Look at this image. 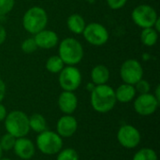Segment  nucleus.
<instances>
[{
	"instance_id": "obj_1",
	"label": "nucleus",
	"mask_w": 160,
	"mask_h": 160,
	"mask_svg": "<svg viewBox=\"0 0 160 160\" xmlns=\"http://www.w3.org/2000/svg\"><path fill=\"white\" fill-rule=\"evenodd\" d=\"M90 101L96 112L100 113L108 112L114 108L117 102L114 89L107 83L96 85L91 91Z\"/></svg>"
},
{
	"instance_id": "obj_2",
	"label": "nucleus",
	"mask_w": 160,
	"mask_h": 160,
	"mask_svg": "<svg viewBox=\"0 0 160 160\" xmlns=\"http://www.w3.org/2000/svg\"><path fill=\"white\" fill-rule=\"evenodd\" d=\"M83 47L79 40L73 38H64L58 47V55L67 66H75L83 58Z\"/></svg>"
},
{
	"instance_id": "obj_3",
	"label": "nucleus",
	"mask_w": 160,
	"mask_h": 160,
	"mask_svg": "<svg viewBox=\"0 0 160 160\" xmlns=\"http://www.w3.org/2000/svg\"><path fill=\"white\" fill-rule=\"evenodd\" d=\"M48 23V14L46 10L38 6L28 8L22 17V26L25 31L36 35L45 29Z\"/></svg>"
},
{
	"instance_id": "obj_4",
	"label": "nucleus",
	"mask_w": 160,
	"mask_h": 160,
	"mask_svg": "<svg viewBox=\"0 0 160 160\" xmlns=\"http://www.w3.org/2000/svg\"><path fill=\"white\" fill-rule=\"evenodd\" d=\"M5 128L8 133L17 138L25 137L29 130L28 116L21 111H13L5 118Z\"/></svg>"
},
{
	"instance_id": "obj_5",
	"label": "nucleus",
	"mask_w": 160,
	"mask_h": 160,
	"mask_svg": "<svg viewBox=\"0 0 160 160\" xmlns=\"http://www.w3.org/2000/svg\"><path fill=\"white\" fill-rule=\"evenodd\" d=\"M37 146L42 154L52 156L62 150L63 140L57 133L46 129L37 137Z\"/></svg>"
},
{
	"instance_id": "obj_6",
	"label": "nucleus",
	"mask_w": 160,
	"mask_h": 160,
	"mask_svg": "<svg viewBox=\"0 0 160 160\" xmlns=\"http://www.w3.org/2000/svg\"><path fill=\"white\" fill-rule=\"evenodd\" d=\"M131 18L134 23L140 27H153L157 20L159 18L157 10L150 5L142 4L137 6L131 13Z\"/></svg>"
},
{
	"instance_id": "obj_7",
	"label": "nucleus",
	"mask_w": 160,
	"mask_h": 160,
	"mask_svg": "<svg viewBox=\"0 0 160 160\" xmlns=\"http://www.w3.org/2000/svg\"><path fill=\"white\" fill-rule=\"evenodd\" d=\"M59 84L64 91L74 92L82 83V73L75 66H67L59 72Z\"/></svg>"
},
{
	"instance_id": "obj_8",
	"label": "nucleus",
	"mask_w": 160,
	"mask_h": 160,
	"mask_svg": "<svg viewBox=\"0 0 160 160\" xmlns=\"http://www.w3.org/2000/svg\"><path fill=\"white\" fill-rule=\"evenodd\" d=\"M120 77L125 83L135 85L143 77L142 66L136 59H128L120 68Z\"/></svg>"
},
{
	"instance_id": "obj_9",
	"label": "nucleus",
	"mask_w": 160,
	"mask_h": 160,
	"mask_svg": "<svg viewBox=\"0 0 160 160\" xmlns=\"http://www.w3.org/2000/svg\"><path fill=\"white\" fill-rule=\"evenodd\" d=\"M85 40L94 46H102L109 39V32L106 27L98 22H91L86 24L83 32Z\"/></svg>"
},
{
	"instance_id": "obj_10",
	"label": "nucleus",
	"mask_w": 160,
	"mask_h": 160,
	"mask_svg": "<svg viewBox=\"0 0 160 160\" xmlns=\"http://www.w3.org/2000/svg\"><path fill=\"white\" fill-rule=\"evenodd\" d=\"M117 140L123 147L133 149L141 142V134L135 127L125 125L119 128L117 132Z\"/></svg>"
},
{
	"instance_id": "obj_11",
	"label": "nucleus",
	"mask_w": 160,
	"mask_h": 160,
	"mask_svg": "<svg viewBox=\"0 0 160 160\" xmlns=\"http://www.w3.org/2000/svg\"><path fill=\"white\" fill-rule=\"evenodd\" d=\"M158 106L159 101L150 93L140 95L134 101V110L142 116L153 114L158 110Z\"/></svg>"
},
{
	"instance_id": "obj_12",
	"label": "nucleus",
	"mask_w": 160,
	"mask_h": 160,
	"mask_svg": "<svg viewBox=\"0 0 160 160\" xmlns=\"http://www.w3.org/2000/svg\"><path fill=\"white\" fill-rule=\"evenodd\" d=\"M78 128L77 120L71 116V114H66L62 116L56 125L57 134L61 138H69L74 135Z\"/></svg>"
},
{
	"instance_id": "obj_13",
	"label": "nucleus",
	"mask_w": 160,
	"mask_h": 160,
	"mask_svg": "<svg viewBox=\"0 0 160 160\" xmlns=\"http://www.w3.org/2000/svg\"><path fill=\"white\" fill-rule=\"evenodd\" d=\"M34 38L38 45V48H41L45 50L54 48L58 44V40H59L58 35L54 31L46 28L34 35Z\"/></svg>"
},
{
	"instance_id": "obj_14",
	"label": "nucleus",
	"mask_w": 160,
	"mask_h": 160,
	"mask_svg": "<svg viewBox=\"0 0 160 160\" xmlns=\"http://www.w3.org/2000/svg\"><path fill=\"white\" fill-rule=\"evenodd\" d=\"M58 106L65 114H72L78 106V98L73 92L63 91L58 98Z\"/></svg>"
},
{
	"instance_id": "obj_15",
	"label": "nucleus",
	"mask_w": 160,
	"mask_h": 160,
	"mask_svg": "<svg viewBox=\"0 0 160 160\" xmlns=\"http://www.w3.org/2000/svg\"><path fill=\"white\" fill-rule=\"evenodd\" d=\"M13 150L16 156L22 159H30L35 155L34 143L25 137L16 139Z\"/></svg>"
},
{
	"instance_id": "obj_16",
	"label": "nucleus",
	"mask_w": 160,
	"mask_h": 160,
	"mask_svg": "<svg viewBox=\"0 0 160 160\" xmlns=\"http://www.w3.org/2000/svg\"><path fill=\"white\" fill-rule=\"evenodd\" d=\"M115 92V98L116 100L121 103H128L136 96V90L134 85L128 84V83H123L114 91Z\"/></svg>"
},
{
	"instance_id": "obj_17",
	"label": "nucleus",
	"mask_w": 160,
	"mask_h": 160,
	"mask_svg": "<svg viewBox=\"0 0 160 160\" xmlns=\"http://www.w3.org/2000/svg\"><path fill=\"white\" fill-rule=\"evenodd\" d=\"M92 82L95 85L106 84L110 79V70L104 65H97L91 71Z\"/></svg>"
},
{
	"instance_id": "obj_18",
	"label": "nucleus",
	"mask_w": 160,
	"mask_h": 160,
	"mask_svg": "<svg viewBox=\"0 0 160 160\" xmlns=\"http://www.w3.org/2000/svg\"><path fill=\"white\" fill-rule=\"evenodd\" d=\"M67 25L70 32L76 35H80V34H82L86 26V22H85L84 18L81 14L73 13L68 18Z\"/></svg>"
},
{
	"instance_id": "obj_19",
	"label": "nucleus",
	"mask_w": 160,
	"mask_h": 160,
	"mask_svg": "<svg viewBox=\"0 0 160 160\" xmlns=\"http://www.w3.org/2000/svg\"><path fill=\"white\" fill-rule=\"evenodd\" d=\"M28 119H29V128L33 131L39 134L46 130L47 122L43 115L39 113H34L30 117H28Z\"/></svg>"
},
{
	"instance_id": "obj_20",
	"label": "nucleus",
	"mask_w": 160,
	"mask_h": 160,
	"mask_svg": "<svg viewBox=\"0 0 160 160\" xmlns=\"http://www.w3.org/2000/svg\"><path fill=\"white\" fill-rule=\"evenodd\" d=\"M158 39V32L153 27L143 28L141 33V40L143 45L147 47H152L156 45Z\"/></svg>"
},
{
	"instance_id": "obj_21",
	"label": "nucleus",
	"mask_w": 160,
	"mask_h": 160,
	"mask_svg": "<svg viewBox=\"0 0 160 160\" xmlns=\"http://www.w3.org/2000/svg\"><path fill=\"white\" fill-rule=\"evenodd\" d=\"M65 67L64 62L62 61V59L59 57V55H52L51 57H49L46 61L45 64V68L46 69L53 74L59 73Z\"/></svg>"
},
{
	"instance_id": "obj_22",
	"label": "nucleus",
	"mask_w": 160,
	"mask_h": 160,
	"mask_svg": "<svg viewBox=\"0 0 160 160\" xmlns=\"http://www.w3.org/2000/svg\"><path fill=\"white\" fill-rule=\"evenodd\" d=\"M132 160H158V155L151 148H142L134 155Z\"/></svg>"
},
{
	"instance_id": "obj_23",
	"label": "nucleus",
	"mask_w": 160,
	"mask_h": 160,
	"mask_svg": "<svg viewBox=\"0 0 160 160\" xmlns=\"http://www.w3.org/2000/svg\"><path fill=\"white\" fill-rule=\"evenodd\" d=\"M15 142H16V138L9 133H7L1 137L0 146H1L3 151H9L11 149H13Z\"/></svg>"
},
{
	"instance_id": "obj_24",
	"label": "nucleus",
	"mask_w": 160,
	"mask_h": 160,
	"mask_svg": "<svg viewBox=\"0 0 160 160\" xmlns=\"http://www.w3.org/2000/svg\"><path fill=\"white\" fill-rule=\"evenodd\" d=\"M21 49L26 54H31V53L35 52L38 50V45H37V43L35 41V38H29L24 39L22 42Z\"/></svg>"
},
{
	"instance_id": "obj_25",
	"label": "nucleus",
	"mask_w": 160,
	"mask_h": 160,
	"mask_svg": "<svg viewBox=\"0 0 160 160\" xmlns=\"http://www.w3.org/2000/svg\"><path fill=\"white\" fill-rule=\"evenodd\" d=\"M56 160H79V155L76 150L72 148H67L58 153Z\"/></svg>"
},
{
	"instance_id": "obj_26",
	"label": "nucleus",
	"mask_w": 160,
	"mask_h": 160,
	"mask_svg": "<svg viewBox=\"0 0 160 160\" xmlns=\"http://www.w3.org/2000/svg\"><path fill=\"white\" fill-rule=\"evenodd\" d=\"M15 5V0H0V16L9 13Z\"/></svg>"
},
{
	"instance_id": "obj_27",
	"label": "nucleus",
	"mask_w": 160,
	"mask_h": 160,
	"mask_svg": "<svg viewBox=\"0 0 160 160\" xmlns=\"http://www.w3.org/2000/svg\"><path fill=\"white\" fill-rule=\"evenodd\" d=\"M134 87H135L136 92L140 93V95H142V94H147V93L150 92V89H151L150 83H149L147 81L143 80V79L140 80V81L134 85Z\"/></svg>"
},
{
	"instance_id": "obj_28",
	"label": "nucleus",
	"mask_w": 160,
	"mask_h": 160,
	"mask_svg": "<svg viewBox=\"0 0 160 160\" xmlns=\"http://www.w3.org/2000/svg\"><path fill=\"white\" fill-rule=\"evenodd\" d=\"M128 0H107V4L108 6L114 10L117 9H121L122 8L125 7V5L127 4Z\"/></svg>"
},
{
	"instance_id": "obj_29",
	"label": "nucleus",
	"mask_w": 160,
	"mask_h": 160,
	"mask_svg": "<svg viewBox=\"0 0 160 160\" xmlns=\"http://www.w3.org/2000/svg\"><path fill=\"white\" fill-rule=\"evenodd\" d=\"M7 38V32L3 25L0 24V45H2Z\"/></svg>"
},
{
	"instance_id": "obj_30",
	"label": "nucleus",
	"mask_w": 160,
	"mask_h": 160,
	"mask_svg": "<svg viewBox=\"0 0 160 160\" xmlns=\"http://www.w3.org/2000/svg\"><path fill=\"white\" fill-rule=\"evenodd\" d=\"M6 95V84L3 80L0 79V102L4 99Z\"/></svg>"
},
{
	"instance_id": "obj_31",
	"label": "nucleus",
	"mask_w": 160,
	"mask_h": 160,
	"mask_svg": "<svg viewBox=\"0 0 160 160\" xmlns=\"http://www.w3.org/2000/svg\"><path fill=\"white\" fill-rule=\"evenodd\" d=\"M7 114L8 113H7V110H6L5 106L3 104H1V102H0V122L5 120Z\"/></svg>"
},
{
	"instance_id": "obj_32",
	"label": "nucleus",
	"mask_w": 160,
	"mask_h": 160,
	"mask_svg": "<svg viewBox=\"0 0 160 160\" xmlns=\"http://www.w3.org/2000/svg\"><path fill=\"white\" fill-rule=\"evenodd\" d=\"M155 98L158 100L160 102V86L159 85H158L157 86V88H156V93H155Z\"/></svg>"
},
{
	"instance_id": "obj_33",
	"label": "nucleus",
	"mask_w": 160,
	"mask_h": 160,
	"mask_svg": "<svg viewBox=\"0 0 160 160\" xmlns=\"http://www.w3.org/2000/svg\"><path fill=\"white\" fill-rule=\"evenodd\" d=\"M95 86H96V85H95V84H94L93 82H89V83L87 84V89H88V90H89V91L91 92V91H92V90H93V89L95 88Z\"/></svg>"
},
{
	"instance_id": "obj_34",
	"label": "nucleus",
	"mask_w": 160,
	"mask_h": 160,
	"mask_svg": "<svg viewBox=\"0 0 160 160\" xmlns=\"http://www.w3.org/2000/svg\"><path fill=\"white\" fill-rule=\"evenodd\" d=\"M2 153H3V150H2V148H1V146H0V158H2Z\"/></svg>"
},
{
	"instance_id": "obj_35",
	"label": "nucleus",
	"mask_w": 160,
	"mask_h": 160,
	"mask_svg": "<svg viewBox=\"0 0 160 160\" xmlns=\"http://www.w3.org/2000/svg\"><path fill=\"white\" fill-rule=\"evenodd\" d=\"M0 160H11V159H9V158H1Z\"/></svg>"
},
{
	"instance_id": "obj_36",
	"label": "nucleus",
	"mask_w": 160,
	"mask_h": 160,
	"mask_svg": "<svg viewBox=\"0 0 160 160\" xmlns=\"http://www.w3.org/2000/svg\"><path fill=\"white\" fill-rule=\"evenodd\" d=\"M83 1H85V2H93L94 0H83Z\"/></svg>"
}]
</instances>
